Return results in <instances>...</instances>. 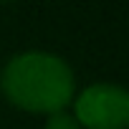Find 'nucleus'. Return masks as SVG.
Wrapping results in <instances>:
<instances>
[{
    "instance_id": "obj_3",
    "label": "nucleus",
    "mask_w": 129,
    "mask_h": 129,
    "mask_svg": "<svg viewBox=\"0 0 129 129\" xmlns=\"http://www.w3.org/2000/svg\"><path fill=\"white\" fill-rule=\"evenodd\" d=\"M46 129H81V126H79V121H76L74 116L63 114V111H56V114H51Z\"/></svg>"
},
{
    "instance_id": "obj_2",
    "label": "nucleus",
    "mask_w": 129,
    "mask_h": 129,
    "mask_svg": "<svg viewBox=\"0 0 129 129\" xmlns=\"http://www.w3.org/2000/svg\"><path fill=\"white\" fill-rule=\"evenodd\" d=\"M74 119L89 129H126L129 94L114 84H94L79 94Z\"/></svg>"
},
{
    "instance_id": "obj_1",
    "label": "nucleus",
    "mask_w": 129,
    "mask_h": 129,
    "mask_svg": "<svg viewBox=\"0 0 129 129\" xmlns=\"http://www.w3.org/2000/svg\"><path fill=\"white\" fill-rule=\"evenodd\" d=\"M5 96L28 111H61L74 96V74L69 63L43 51H28L8 61L3 71Z\"/></svg>"
}]
</instances>
